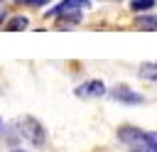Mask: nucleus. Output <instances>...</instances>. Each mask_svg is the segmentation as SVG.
Listing matches in <instances>:
<instances>
[{"label": "nucleus", "instance_id": "nucleus-1", "mask_svg": "<svg viewBox=\"0 0 157 152\" xmlns=\"http://www.w3.org/2000/svg\"><path fill=\"white\" fill-rule=\"evenodd\" d=\"M88 7H91V0H61L47 12V17H54L61 29H69L81 22L83 10H88Z\"/></svg>", "mask_w": 157, "mask_h": 152}, {"label": "nucleus", "instance_id": "nucleus-2", "mask_svg": "<svg viewBox=\"0 0 157 152\" xmlns=\"http://www.w3.org/2000/svg\"><path fill=\"white\" fill-rule=\"evenodd\" d=\"M17 130H20V135H22L32 147H44V142H47V130H44V125H42L37 118H32V115L20 118Z\"/></svg>", "mask_w": 157, "mask_h": 152}, {"label": "nucleus", "instance_id": "nucleus-3", "mask_svg": "<svg viewBox=\"0 0 157 152\" xmlns=\"http://www.w3.org/2000/svg\"><path fill=\"white\" fill-rule=\"evenodd\" d=\"M108 96L113 98V101H118V103H125V105H140L145 98H142V93H137V91H132L130 86H125V83H118V86H113L110 91H108Z\"/></svg>", "mask_w": 157, "mask_h": 152}, {"label": "nucleus", "instance_id": "nucleus-4", "mask_svg": "<svg viewBox=\"0 0 157 152\" xmlns=\"http://www.w3.org/2000/svg\"><path fill=\"white\" fill-rule=\"evenodd\" d=\"M105 93H108V88H105V83H103L101 78L83 81L81 86L74 88V96H78V98H101V96H105Z\"/></svg>", "mask_w": 157, "mask_h": 152}, {"label": "nucleus", "instance_id": "nucleus-5", "mask_svg": "<svg viewBox=\"0 0 157 152\" xmlns=\"http://www.w3.org/2000/svg\"><path fill=\"white\" fill-rule=\"evenodd\" d=\"M142 137H145V130H140V127H135V125H120V127H118V140L125 142L128 147L137 145Z\"/></svg>", "mask_w": 157, "mask_h": 152}, {"label": "nucleus", "instance_id": "nucleus-6", "mask_svg": "<svg viewBox=\"0 0 157 152\" xmlns=\"http://www.w3.org/2000/svg\"><path fill=\"white\" fill-rule=\"evenodd\" d=\"M135 25H137L140 29H145V32H155V29H157V15H152V12H140V15L135 17Z\"/></svg>", "mask_w": 157, "mask_h": 152}, {"label": "nucleus", "instance_id": "nucleus-7", "mask_svg": "<svg viewBox=\"0 0 157 152\" xmlns=\"http://www.w3.org/2000/svg\"><path fill=\"white\" fill-rule=\"evenodd\" d=\"M29 25V20L25 17V15H12L5 25H2V29H7V32H20V29H25Z\"/></svg>", "mask_w": 157, "mask_h": 152}, {"label": "nucleus", "instance_id": "nucleus-8", "mask_svg": "<svg viewBox=\"0 0 157 152\" xmlns=\"http://www.w3.org/2000/svg\"><path fill=\"white\" fill-rule=\"evenodd\" d=\"M137 76L145 81H157V61H145L137 69Z\"/></svg>", "mask_w": 157, "mask_h": 152}, {"label": "nucleus", "instance_id": "nucleus-9", "mask_svg": "<svg viewBox=\"0 0 157 152\" xmlns=\"http://www.w3.org/2000/svg\"><path fill=\"white\" fill-rule=\"evenodd\" d=\"M157 5V0H130V10L132 12H150Z\"/></svg>", "mask_w": 157, "mask_h": 152}, {"label": "nucleus", "instance_id": "nucleus-10", "mask_svg": "<svg viewBox=\"0 0 157 152\" xmlns=\"http://www.w3.org/2000/svg\"><path fill=\"white\" fill-rule=\"evenodd\" d=\"M130 152H157V150H155V147H150L147 142H142V140H140L137 145H132V147H130Z\"/></svg>", "mask_w": 157, "mask_h": 152}, {"label": "nucleus", "instance_id": "nucleus-11", "mask_svg": "<svg viewBox=\"0 0 157 152\" xmlns=\"http://www.w3.org/2000/svg\"><path fill=\"white\" fill-rule=\"evenodd\" d=\"M20 5H27V7H44L49 5V0H17Z\"/></svg>", "mask_w": 157, "mask_h": 152}, {"label": "nucleus", "instance_id": "nucleus-12", "mask_svg": "<svg viewBox=\"0 0 157 152\" xmlns=\"http://www.w3.org/2000/svg\"><path fill=\"white\" fill-rule=\"evenodd\" d=\"M10 152H27V150H22V147H12Z\"/></svg>", "mask_w": 157, "mask_h": 152}, {"label": "nucleus", "instance_id": "nucleus-13", "mask_svg": "<svg viewBox=\"0 0 157 152\" xmlns=\"http://www.w3.org/2000/svg\"><path fill=\"white\" fill-rule=\"evenodd\" d=\"M0 15H2V2H0Z\"/></svg>", "mask_w": 157, "mask_h": 152}, {"label": "nucleus", "instance_id": "nucleus-14", "mask_svg": "<svg viewBox=\"0 0 157 152\" xmlns=\"http://www.w3.org/2000/svg\"><path fill=\"white\" fill-rule=\"evenodd\" d=\"M0 127H2V118H0Z\"/></svg>", "mask_w": 157, "mask_h": 152}]
</instances>
